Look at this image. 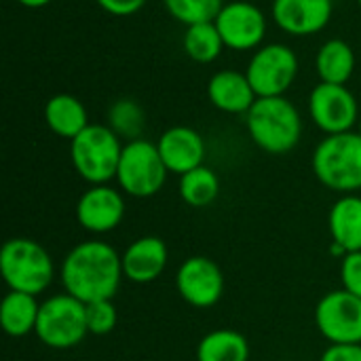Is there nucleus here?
I'll use <instances>...</instances> for the list:
<instances>
[{"label": "nucleus", "mask_w": 361, "mask_h": 361, "mask_svg": "<svg viewBox=\"0 0 361 361\" xmlns=\"http://www.w3.org/2000/svg\"><path fill=\"white\" fill-rule=\"evenodd\" d=\"M61 286L80 302L112 300L123 281V256L97 239L74 245L61 262Z\"/></svg>", "instance_id": "f257e3e1"}, {"label": "nucleus", "mask_w": 361, "mask_h": 361, "mask_svg": "<svg viewBox=\"0 0 361 361\" xmlns=\"http://www.w3.org/2000/svg\"><path fill=\"white\" fill-rule=\"evenodd\" d=\"M245 125L254 144L269 154L294 150L302 135L300 112L286 95L258 97L245 114Z\"/></svg>", "instance_id": "f03ea898"}, {"label": "nucleus", "mask_w": 361, "mask_h": 361, "mask_svg": "<svg viewBox=\"0 0 361 361\" xmlns=\"http://www.w3.org/2000/svg\"><path fill=\"white\" fill-rule=\"evenodd\" d=\"M315 178L330 190L355 192L361 190V133L347 131L326 135L311 159Z\"/></svg>", "instance_id": "7ed1b4c3"}, {"label": "nucleus", "mask_w": 361, "mask_h": 361, "mask_svg": "<svg viewBox=\"0 0 361 361\" xmlns=\"http://www.w3.org/2000/svg\"><path fill=\"white\" fill-rule=\"evenodd\" d=\"M0 273L11 292L38 296L51 286L55 267L51 254L38 241L15 237L0 250Z\"/></svg>", "instance_id": "20e7f679"}, {"label": "nucleus", "mask_w": 361, "mask_h": 361, "mask_svg": "<svg viewBox=\"0 0 361 361\" xmlns=\"http://www.w3.org/2000/svg\"><path fill=\"white\" fill-rule=\"evenodd\" d=\"M123 154L121 137L106 125H89L70 142V159L76 173L91 186L116 178Z\"/></svg>", "instance_id": "39448f33"}, {"label": "nucleus", "mask_w": 361, "mask_h": 361, "mask_svg": "<svg viewBox=\"0 0 361 361\" xmlns=\"http://www.w3.org/2000/svg\"><path fill=\"white\" fill-rule=\"evenodd\" d=\"M87 305L70 294H57L40 302L36 336L49 349H72L85 341Z\"/></svg>", "instance_id": "423d86ee"}, {"label": "nucleus", "mask_w": 361, "mask_h": 361, "mask_svg": "<svg viewBox=\"0 0 361 361\" xmlns=\"http://www.w3.org/2000/svg\"><path fill=\"white\" fill-rule=\"evenodd\" d=\"M169 169L163 163L159 146L140 137L123 146L116 180L123 192L135 199L154 197L167 180Z\"/></svg>", "instance_id": "0eeeda50"}, {"label": "nucleus", "mask_w": 361, "mask_h": 361, "mask_svg": "<svg viewBox=\"0 0 361 361\" xmlns=\"http://www.w3.org/2000/svg\"><path fill=\"white\" fill-rule=\"evenodd\" d=\"M245 74L258 97H277L292 87L298 74V57L288 44L271 42L254 53Z\"/></svg>", "instance_id": "6e6552de"}, {"label": "nucleus", "mask_w": 361, "mask_h": 361, "mask_svg": "<svg viewBox=\"0 0 361 361\" xmlns=\"http://www.w3.org/2000/svg\"><path fill=\"white\" fill-rule=\"evenodd\" d=\"M315 326L332 345H361V298L347 292H328L315 307Z\"/></svg>", "instance_id": "1a4fd4ad"}, {"label": "nucleus", "mask_w": 361, "mask_h": 361, "mask_svg": "<svg viewBox=\"0 0 361 361\" xmlns=\"http://www.w3.org/2000/svg\"><path fill=\"white\" fill-rule=\"evenodd\" d=\"M309 114L326 133H347L360 123V104L347 85L319 82L309 97Z\"/></svg>", "instance_id": "9d476101"}, {"label": "nucleus", "mask_w": 361, "mask_h": 361, "mask_svg": "<svg viewBox=\"0 0 361 361\" xmlns=\"http://www.w3.org/2000/svg\"><path fill=\"white\" fill-rule=\"evenodd\" d=\"M214 23L224 40V47L235 51L260 49L267 36V15L256 4L245 0L226 2Z\"/></svg>", "instance_id": "9b49d317"}, {"label": "nucleus", "mask_w": 361, "mask_h": 361, "mask_svg": "<svg viewBox=\"0 0 361 361\" xmlns=\"http://www.w3.org/2000/svg\"><path fill=\"white\" fill-rule=\"evenodd\" d=\"M176 288L180 298L190 307L209 309L224 294V275L212 258L192 256L178 269Z\"/></svg>", "instance_id": "f8f14e48"}, {"label": "nucleus", "mask_w": 361, "mask_h": 361, "mask_svg": "<svg viewBox=\"0 0 361 361\" xmlns=\"http://www.w3.org/2000/svg\"><path fill=\"white\" fill-rule=\"evenodd\" d=\"M125 218V199L123 195L108 186L97 184L85 190L76 203V220L78 224L95 235H104L114 231Z\"/></svg>", "instance_id": "ddd939ff"}, {"label": "nucleus", "mask_w": 361, "mask_h": 361, "mask_svg": "<svg viewBox=\"0 0 361 361\" xmlns=\"http://www.w3.org/2000/svg\"><path fill=\"white\" fill-rule=\"evenodd\" d=\"M332 0H273V21L292 36H311L322 32L330 17Z\"/></svg>", "instance_id": "4468645a"}, {"label": "nucleus", "mask_w": 361, "mask_h": 361, "mask_svg": "<svg viewBox=\"0 0 361 361\" xmlns=\"http://www.w3.org/2000/svg\"><path fill=\"white\" fill-rule=\"evenodd\" d=\"M159 152L163 157L165 167L169 173L184 176L205 161V140L203 135L186 125H176L163 131V135L157 142Z\"/></svg>", "instance_id": "2eb2a0df"}, {"label": "nucleus", "mask_w": 361, "mask_h": 361, "mask_svg": "<svg viewBox=\"0 0 361 361\" xmlns=\"http://www.w3.org/2000/svg\"><path fill=\"white\" fill-rule=\"evenodd\" d=\"M169 260V252L159 237H140L123 252V275L133 283L157 281Z\"/></svg>", "instance_id": "dca6fc26"}, {"label": "nucleus", "mask_w": 361, "mask_h": 361, "mask_svg": "<svg viewBox=\"0 0 361 361\" xmlns=\"http://www.w3.org/2000/svg\"><path fill=\"white\" fill-rule=\"evenodd\" d=\"M209 102L226 114H247L258 99L245 72L220 70L207 82Z\"/></svg>", "instance_id": "f3484780"}, {"label": "nucleus", "mask_w": 361, "mask_h": 361, "mask_svg": "<svg viewBox=\"0 0 361 361\" xmlns=\"http://www.w3.org/2000/svg\"><path fill=\"white\" fill-rule=\"evenodd\" d=\"M328 226L332 243L338 245L345 254L361 252V197H341L330 209Z\"/></svg>", "instance_id": "a211bd4d"}, {"label": "nucleus", "mask_w": 361, "mask_h": 361, "mask_svg": "<svg viewBox=\"0 0 361 361\" xmlns=\"http://www.w3.org/2000/svg\"><path fill=\"white\" fill-rule=\"evenodd\" d=\"M44 123L55 135L70 142L91 125L85 104L70 93H57L44 104Z\"/></svg>", "instance_id": "6ab92c4d"}, {"label": "nucleus", "mask_w": 361, "mask_h": 361, "mask_svg": "<svg viewBox=\"0 0 361 361\" xmlns=\"http://www.w3.org/2000/svg\"><path fill=\"white\" fill-rule=\"evenodd\" d=\"M38 313H40V302L36 300V296L23 292H8L0 305L2 330L13 338L27 336L30 332H36Z\"/></svg>", "instance_id": "aec40b11"}, {"label": "nucleus", "mask_w": 361, "mask_h": 361, "mask_svg": "<svg viewBox=\"0 0 361 361\" xmlns=\"http://www.w3.org/2000/svg\"><path fill=\"white\" fill-rule=\"evenodd\" d=\"M315 70L322 82L347 85L355 72V51L347 40L332 38L322 44L315 57Z\"/></svg>", "instance_id": "412c9836"}, {"label": "nucleus", "mask_w": 361, "mask_h": 361, "mask_svg": "<svg viewBox=\"0 0 361 361\" xmlns=\"http://www.w3.org/2000/svg\"><path fill=\"white\" fill-rule=\"evenodd\" d=\"M250 343L237 330H214L197 347V361H247Z\"/></svg>", "instance_id": "4be33fe9"}, {"label": "nucleus", "mask_w": 361, "mask_h": 361, "mask_svg": "<svg viewBox=\"0 0 361 361\" xmlns=\"http://www.w3.org/2000/svg\"><path fill=\"white\" fill-rule=\"evenodd\" d=\"M180 199L190 207H207L220 195V178L214 169L201 165L184 176H180L178 184Z\"/></svg>", "instance_id": "5701e85b"}, {"label": "nucleus", "mask_w": 361, "mask_h": 361, "mask_svg": "<svg viewBox=\"0 0 361 361\" xmlns=\"http://www.w3.org/2000/svg\"><path fill=\"white\" fill-rule=\"evenodd\" d=\"M182 42H184L186 55L197 63H209L218 59L220 53L224 51V40L214 21L186 25Z\"/></svg>", "instance_id": "b1692460"}, {"label": "nucleus", "mask_w": 361, "mask_h": 361, "mask_svg": "<svg viewBox=\"0 0 361 361\" xmlns=\"http://www.w3.org/2000/svg\"><path fill=\"white\" fill-rule=\"evenodd\" d=\"M163 2L169 15L184 25L216 21V17L224 6V0H163Z\"/></svg>", "instance_id": "393cba45"}, {"label": "nucleus", "mask_w": 361, "mask_h": 361, "mask_svg": "<svg viewBox=\"0 0 361 361\" xmlns=\"http://www.w3.org/2000/svg\"><path fill=\"white\" fill-rule=\"evenodd\" d=\"M108 116H110V129L118 137H127L129 142L140 140L144 123H146V116L140 104H135L133 99H118L112 104Z\"/></svg>", "instance_id": "a878e982"}, {"label": "nucleus", "mask_w": 361, "mask_h": 361, "mask_svg": "<svg viewBox=\"0 0 361 361\" xmlns=\"http://www.w3.org/2000/svg\"><path fill=\"white\" fill-rule=\"evenodd\" d=\"M118 311L112 300H97L87 305V328L89 334L106 336L116 328Z\"/></svg>", "instance_id": "bb28decb"}, {"label": "nucleus", "mask_w": 361, "mask_h": 361, "mask_svg": "<svg viewBox=\"0 0 361 361\" xmlns=\"http://www.w3.org/2000/svg\"><path fill=\"white\" fill-rule=\"evenodd\" d=\"M341 279H343V290L361 298V252H351L343 256Z\"/></svg>", "instance_id": "cd10ccee"}, {"label": "nucleus", "mask_w": 361, "mask_h": 361, "mask_svg": "<svg viewBox=\"0 0 361 361\" xmlns=\"http://www.w3.org/2000/svg\"><path fill=\"white\" fill-rule=\"evenodd\" d=\"M106 13L110 15H118V17H127L137 13L148 0H95Z\"/></svg>", "instance_id": "c85d7f7f"}, {"label": "nucleus", "mask_w": 361, "mask_h": 361, "mask_svg": "<svg viewBox=\"0 0 361 361\" xmlns=\"http://www.w3.org/2000/svg\"><path fill=\"white\" fill-rule=\"evenodd\" d=\"M319 361H361V345H330Z\"/></svg>", "instance_id": "c756f323"}, {"label": "nucleus", "mask_w": 361, "mask_h": 361, "mask_svg": "<svg viewBox=\"0 0 361 361\" xmlns=\"http://www.w3.org/2000/svg\"><path fill=\"white\" fill-rule=\"evenodd\" d=\"M21 6H25V8H42V6H47L51 0H17Z\"/></svg>", "instance_id": "7c9ffc66"}, {"label": "nucleus", "mask_w": 361, "mask_h": 361, "mask_svg": "<svg viewBox=\"0 0 361 361\" xmlns=\"http://www.w3.org/2000/svg\"><path fill=\"white\" fill-rule=\"evenodd\" d=\"M357 125H360V129H357V131H360V133H361V116H360V123H357Z\"/></svg>", "instance_id": "2f4dec72"}, {"label": "nucleus", "mask_w": 361, "mask_h": 361, "mask_svg": "<svg viewBox=\"0 0 361 361\" xmlns=\"http://www.w3.org/2000/svg\"><path fill=\"white\" fill-rule=\"evenodd\" d=\"M357 2H360V6H361V0H357Z\"/></svg>", "instance_id": "473e14b6"}]
</instances>
